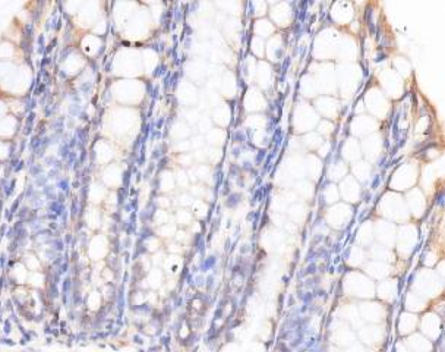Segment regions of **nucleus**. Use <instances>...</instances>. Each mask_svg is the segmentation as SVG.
<instances>
[{"label": "nucleus", "mask_w": 445, "mask_h": 352, "mask_svg": "<svg viewBox=\"0 0 445 352\" xmlns=\"http://www.w3.org/2000/svg\"><path fill=\"white\" fill-rule=\"evenodd\" d=\"M175 187V178L170 173H164L163 175V181H161V190L169 191Z\"/></svg>", "instance_id": "nucleus-37"}, {"label": "nucleus", "mask_w": 445, "mask_h": 352, "mask_svg": "<svg viewBox=\"0 0 445 352\" xmlns=\"http://www.w3.org/2000/svg\"><path fill=\"white\" fill-rule=\"evenodd\" d=\"M318 131L324 135H331L333 131H334V125L328 120H322L319 125H318Z\"/></svg>", "instance_id": "nucleus-38"}, {"label": "nucleus", "mask_w": 445, "mask_h": 352, "mask_svg": "<svg viewBox=\"0 0 445 352\" xmlns=\"http://www.w3.org/2000/svg\"><path fill=\"white\" fill-rule=\"evenodd\" d=\"M6 112H7V105L4 102H0V119L6 116Z\"/></svg>", "instance_id": "nucleus-43"}, {"label": "nucleus", "mask_w": 445, "mask_h": 352, "mask_svg": "<svg viewBox=\"0 0 445 352\" xmlns=\"http://www.w3.org/2000/svg\"><path fill=\"white\" fill-rule=\"evenodd\" d=\"M302 108L296 109L294 123L299 132H309L318 123V115L309 105H300Z\"/></svg>", "instance_id": "nucleus-2"}, {"label": "nucleus", "mask_w": 445, "mask_h": 352, "mask_svg": "<svg viewBox=\"0 0 445 352\" xmlns=\"http://www.w3.org/2000/svg\"><path fill=\"white\" fill-rule=\"evenodd\" d=\"M175 182H178V184L182 185V187H186V185L189 184V179H187V176H186V173H184L183 170H179V172L176 173Z\"/></svg>", "instance_id": "nucleus-39"}, {"label": "nucleus", "mask_w": 445, "mask_h": 352, "mask_svg": "<svg viewBox=\"0 0 445 352\" xmlns=\"http://www.w3.org/2000/svg\"><path fill=\"white\" fill-rule=\"evenodd\" d=\"M113 157V151H111V147L105 142H98L97 144V159L100 163H107L111 160Z\"/></svg>", "instance_id": "nucleus-18"}, {"label": "nucleus", "mask_w": 445, "mask_h": 352, "mask_svg": "<svg viewBox=\"0 0 445 352\" xmlns=\"http://www.w3.org/2000/svg\"><path fill=\"white\" fill-rule=\"evenodd\" d=\"M251 7L255 12V16L262 18L268 12V3L267 0H251Z\"/></svg>", "instance_id": "nucleus-23"}, {"label": "nucleus", "mask_w": 445, "mask_h": 352, "mask_svg": "<svg viewBox=\"0 0 445 352\" xmlns=\"http://www.w3.org/2000/svg\"><path fill=\"white\" fill-rule=\"evenodd\" d=\"M163 267H164V270H166L167 274L176 276V274H179V271L182 269V260H180V257L170 255V257H167L163 261Z\"/></svg>", "instance_id": "nucleus-15"}, {"label": "nucleus", "mask_w": 445, "mask_h": 352, "mask_svg": "<svg viewBox=\"0 0 445 352\" xmlns=\"http://www.w3.org/2000/svg\"><path fill=\"white\" fill-rule=\"evenodd\" d=\"M192 212L199 217H204L207 215V206L204 204V201L198 200V201H193L192 203Z\"/></svg>", "instance_id": "nucleus-34"}, {"label": "nucleus", "mask_w": 445, "mask_h": 352, "mask_svg": "<svg viewBox=\"0 0 445 352\" xmlns=\"http://www.w3.org/2000/svg\"><path fill=\"white\" fill-rule=\"evenodd\" d=\"M9 154V145L4 141H0V160L6 159Z\"/></svg>", "instance_id": "nucleus-41"}, {"label": "nucleus", "mask_w": 445, "mask_h": 352, "mask_svg": "<svg viewBox=\"0 0 445 352\" xmlns=\"http://www.w3.org/2000/svg\"><path fill=\"white\" fill-rule=\"evenodd\" d=\"M278 1H281V0H267L268 4H275V3H278Z\"/></svg>", "instance_id": "nucleus-46"}, {"label": "nucleus", "mask_w": 445, "mask_h": 352, "mask_svg": "<svg viewBox=\"0 0 445 352\" xmlns=\"http://www.w3.org/2000/svg\"><path fill=\"white\" fill-rule=\"evenodd\" d=\"M321 136L319 135H315V134H308V135L303 138V145H306V147H309V148H319L321 147Z\"/></svg>", "instance_id": "nucleus-29"}, {"label": "nucleus", "mask_w": 445, "mask_h": 352, "mask_svg": "<svg viewBox=\"0 0 445 352\" xmlns=\"http://www.w3.org/2000/svg\"><path fill=\"white\" fill-rule=\"evenodd\" d=\"M24 263H25V267L29 271H37L41 269V261L32 254H26Z\"/></svg>", "instance_id": "nucleus-27"}, {"label": "nucleus", "mask_w": 445, "mask_h": 352, "mask_svg": "<svg viewBox=\"0 0 445 352\" xmlns=\"http://www.w3.org/2000/svg\"><path fill=\"white\" fill-rule=\"evenodd\" d=\"M229 117H230V113H229V110L226 108V105H220L218 108L214 110V119L220 125H227Z\"/></svg>", "instance_id": "nucleus-22"}, {"label": "nucleus", "mask_w": 445, "mask_h": 352, "mask_svg": "<svg viewBox=\"0 0 445 352\" xmlns=\"http://www.w3.org/2000/svg\"><path fill=\"white\" fill-rule=\"evenodd\" d=\"M251 50H252V53L255 54V56L262 57L264 53H265L264 40L260 38V37H257V35H254V38H252V41H251Z\"/></svg>", "instance_id": "nucleus-26"}, {"label": "nucleus", "mask_w": 445, "mask_h": 352, "mask_svg": "<svg viewBox=\"0 0 445 352\" xmlns=\"http://www.w3.org/2000/svg\"><path fill=\"white\" fill-rule=\"evenodd\" d=\"M148 282H150V286H151V288H158V286H161V283H163V273L158 270V269H154V270L150 273Z\"/></svg>", "instance_id": "nucleus-30"}, {"label": "nucleus", "mask_w": 445, "mask_h": 352, "mask_svg": "<svg viewBox=\"0 0 445 352\" xmlns=\"http://www.w3.org/2000/svg\"><path fill=\"white\" fill-rule=\"evenodd\" d=\"M105 198V190L100 185H92L91 190H89V200L92 204H97V203H101Z\"/></svg>", "instance_id": "nucleus-24"}, {"label": "nucleus", "mask_w": 445, "mask_h": 352, "mask_svg": "<svg viewBox=\"0 0 445 352\" xmlns=\"http://www.w3.org/2000/svg\"><path fill=\"white\" fill-rule=\"evenodd\" d=\"M208 138H210V142L212 145H221L224 142L223 141L224 139V132H223V129H211Z\"/></svg>", "instance_id": "nucleus-33"}, {"label": "nucleus", "mask_w": 445, "mask_h": 352, "mask_svg": "<svg viewBox=\"0 0 445 352\" xmlns=\"http://www.w3.org/2000/svg\"><path fill=\"white\" fill-rule=\"evenodd\" d=\"M158 234L160 236H164V238H170V236H175L176 234V226L175 225H170V223H163L158 229Z\"/></svg>", "instance_id": "nucleus-31"}, {"label": "nucleus", "mask_w": 445, "mask_h": 352, "mask_svg": "<svg viewBox=\"0 0 445 352\" xmlns=\"http://www.w3.org/2000/svg\"><path fill=\"white\" fill-rule=\"evenodd\" d=\"M269 18L274 25H278L281 28L288 27L293 19V10L290 3L286 0H281L272 4V7L269 9Z\"/></svg>", "instance_id": "nucleus-4"}, {"label": "nucleus", "mask_w": 445, "mask_h": 352, "mask_svg": "<svg viewBox=\"0 0 445 352\" xmlns=\"http://www.w3.org/2000/svg\"><path fill=\"white\" fill-rule=\"evenodd\" d=\"M167 220H169V215L164 210H158L157 213H156V222H157L158 225L167 223Z\"/></svg>", "instance_id": "nucleus-40"}, {"label": "nucleus", "mask_w": 445, "mask_h": 352, "mask_svg": "<svg viewBox=\"0 0 445 352\" xmlns=\"http://www.w3.org/2000/svg\"><path fill=\"white\" fill-rule=\"evenodd\" d=\"M28 274H29V270L25 267V264H15L13 270H12V277L19 283V285H24L26 283V279H28Z\"/></svg>", "instance_id": "nucleus-20"}, {"label": "nucleus", "mask_w": 445, "mask_h": 352, "mask_svg": "<svg viewBox=\"0 0 445 352\" xmlns=\"http://www.w3.org/2000/svg\"><path fill=\"white\" fill-rule=\"evenodd\" d=\"M179 200H180L179 203H180L182 206H190V204L193 203V201H192V197H190V195H187V194L180 195V198H179Z\"/></svg>", "instance_id": "nucleus-42"}, {"label": "nucleus", "mask_w": 445, "mask_h": 352, "mask_svg": "<svg viewBox=\"0 0 445 352\" xmlns=\"http://www.w3.org/2000/svg\"><path fill=\"white\" fill-rule=\"evenodd\" d=\"M169 251H170V252H182V248H179V245L178 244H172L169 246Z\"/></svg>", "instance_id": "nucleus-44"}, {"label": "nucleus", "mask_w": 445, "mask_h": 352, "mask_svg": "<svg viewBox=\"0 0 445 352\" xmlns=\"http://www.w3.org/2000/svg\"><path fill=\"white\" fill-rule=\"evenodd\" d=\"M16 119L13 116H4L0 119V136L3 138H9L15 134V129H16Z\"/></svg>", "instance_id": "nucleus-12"}, {"label": "nucleus", "mask_w": 445, "mask_h": 352, "mask_svg": "<svg viewBox=\"0 0 445 352\" xmlns=\"http://www.w3.org/2000/svg\"><path fill=\"white\" fill-rule=\"evenodd\" d=\"M257 81L261 85L262 88H267L268 84H271V68L265 63H260L257 65V72H255Z\"/></svg>", "instance_id": "nucleus-16"}, {"label": "nucleus", "mask_w": 445, "mask_h": 352, "mask_svg": "<svg viewBox=\"0 0 445 352\" xmlns=\"http://www.w3.org/2000/svg\"><path fill=\"white\" fill-rule=\"evenodd\" d=\"M339 103L333 97H319L315 103V108L319 110L327 119H334L339 113Z\"/></svg>", "instance_id": "nucleus-7"}, {"label": "nucleus", "mask_w": 445, "mask_h": 352, "mask_svg": "<svg viewBox=\"0 0 445 352\" xmlns=\"http://www.w3.org/2000/svg\"><path fill=\"white\" fill-rule=\"evenodd\" d=\"M81 49L87 56H95L101 49V38L92 34L85 35L81 43Z\"/></svg>", "instance_id": "nucleus-9"}, {"label": "nucleus", "mask_w": 445, "mask_h": 352, "mask_svg": "<svg viewBox=\"0 0 445 352\" xmlns=\"http://www.w3.org/2000/svg\"><path fill=\"white\" fill-rule=\"evenodd\" d=\"M376 128V120L370 116H359L353 122V129L356 135H366L373 132Z\"/></svg>", "instance_id": "nucleus-8"}, {"label": "nucleus", "mask_w": 445, "mask_h": 352, "mask_svg": "<svg viewBox=\"0 0 445 352\" xmlns=\"http://www.w3.org/2000/svg\"><path fill=\"white\" fill-rule=\"evenodd\" d=\"M116 62H122L120 69H122V74L125 75H133L141 69V59L133 52H122Z\"/></svg>", "instance_id": "nucleus-6"}, {"label": "nucleus", "mask_w": 445, "mask_h": 352, "mask_svg": "<svg viewBox=\"0 0 445 352\" xmlns=\"http://www.w3.org/2000/svg\"><path fill=\"white\" fill-rule=\"evenodd\" d=\"M44 282H46V279H44V274L41 273L40 270L37 271H31L29 274H28V279H26V283L29 285V286H32V288H43L44 286Z\"/></svg>", "instance_id": "nucleus-21"}, {"label": "nucleus", "mask_w": 445, "mask_h": 352, "mask_svg": "<svg viewBox=\"0 0 445 352\" xmlns=\"http://www.w3.org/2000/svg\"><path fill=\"white\" fill-rule=\"evenodd\" d=\"M382 81H388V85H385V91L388 93V96H397L400 93V90H401V87H400V77L395 75L394 72H391V71L385 72Z\"/></svg>", "instance_id": "nucleus-14"}, {"label": "nucleus", "mask_w": 445, "mask_h": 352, "mask_svg": "<svg viewBox=\"0 0 445 352\" xmlns=\"http://www.w3.org/2000/svg\"><path fill=\"white\" fill-rule=\"evenodd\" d=\"M176 220L179 225H190V220H192V215L187 212V210H179L176 213Z\"/></svg>", "instance_id": "nucleus-36"}, {"label": "nucleus", "mask_w": 445, "mask_h": 352, "mask_svg": "<svg viewBox=\"0 0 445 352\" xmlns=\"http://www.w3.org/2000/svg\"><path fill=\"white\" fill-rule=\"evenodd\" d=\"M87 305L89 310L92 311H97L100 307H101V294L98 291H94L88 295V299H87Z\"/></svg>", "instance_id": "nucleus-25"}, {"label": "nucleus", "mask_w": 445, "mask_h": 352, "mask_svg": "<svg viewBox=\"0 0 445 352\" xmlns=\"http://www.w3.org/2000/svg\"><path fill=\"white\" fill-rule=\"evenodd\" d=\"M142 1H145V3H153V1H157V0H142Z\"/></svg>", "instance_id": "nucleus-47"}, {"label": "nucleus", "mask_w": 445, "mask_h": 352, "mask_svg": "<svg viewBox=\"0 0 445 352\" xmlns=\"http://www.w3.org/2000/svg\"><path fill=\"white\" fill-rule=\"evenodd\" d=\"M87 225L89 226V228H92V229H97V228H100V225H101V213L95 209V207H91L88 212H87Z\"/></svg>", "instance_id": "nucleus-19"}, {"label": "nucleus", "mask_w": 445, "mask_h": 352, "mask_svg": "<svg viewBox=\"0 0 445 352\" xmlns=\"http://www.w3.org/2000/svg\"><path fill=\"white\" fill-rule=\"evenodd\" d=\"M248 106L249 110H260L264 108V99H262L261 93L257 88H252L245 99V108Z\"/></svg>", "instance_id": "nucleus-11"}, {"label": "nucleus", "mask_w": 445, "mask_h": 352, "mask_svg": "<svg viewBox=\"0 0 445 352\" xmlns=\"http://www.w3.org/2000/svg\"><path fill=\"white\" fill-rule=\"evenodd\" d=\"M158 200H160V206H163V207L169 206V201H167V198H158Z\"/></svg>", "instance_id": "nucleus-45"}, {"label": "nucleus", "mask_w": 445, "mask_h": 352, "mask_svg": "<svg viewBox=\"0 0 445 352\" xmlns=\"http://www.w3.org/2000/svg\"><path fill=\"white\" fill-rule=\"evenodd\" d=\"M15 54V47L9 43H3L0 44V59L3 60H9L12 56Z\"/></svg>", "instance_id": "nucleus-32"}, {"label": "nucleus", "mask_w": 445, "mask_h": 352, "mask_svg": "<svg viewBox=\"0 0 445 352\" xmlns=\"http://www.w3.org/2000/svg\"><path fill=\"white\" fill-rule=\"evenodd\" d=\"M355 16L352 0H336L331 6V18L339 25H347Z\"/></svg>", "instance_id": "nucleus-3"}, {"label": "nucleus", "mask_w": 445, "mask_h": 352, "mask_svg": "<svg viewBox=\"0 0 445 352\" xmlns=\"http://www.w3.org/2000/svg\"><path fill=\"white\" fill-rule=\"evenodd\" d=\"M369 96L366 97V103L370 106V105H376V106H372L369 109L370 112H373L376 116H384L388 110V105H387V97L379 91V90H372L370 93H367Z\"/></svg>", "instance_id": "nucleus-5"}, {"label": "nucleus", "mask_w": 445, "mask_h": 352, "mask_svg": "<svg viewBox=\"0 0 445 352\" xmlns=\"http://www.w3.org/2000/svg\"><path fill=\"white\" fill-rule=\"evenodd\" d=\"M104 182L108 185V187H117L120 184V169L117 166H110L107 167L104 172V176H103Z\"/></svg>", "instance_id": "nucleus-17"}, {"label": "nucleus", "mask_w": 445, "mask_h": 352, "mask_svg": "<svg viewBox=\"0 0 445 352\" xmlns=\"http://www.w3.org/2000/svg\"><path fill=\"white\" fill-rule=\"evenodd\" d=\"M283 50V43L280 37H269V41L267 43V56L269 57V60H277V57L281 54Z\"/></svg>", "instance_id": "nucleus-13"}, {"label": "nucleus", "mask_w": 445, "mask_h": 352, "mask_svg": "<svg viewBox=\"0 0 445 352\" xmlns=\"http://www.w3.org/2000/svg\"><path fill=\"white\" fill-rule=\"evenodd\" d=\"M275 32V25L269 21V19H265V18H261L255 22L254 25V34L260 38H269L271 35H274Z\"/></svg>", "instance_id": "nucleus-10"}, {"label": "nucleus", "mask_w": 445, "mask_h": 352, "mask_svg": "<svg viewBox=\"0 0 445 352\" xmlns=\"http://www.w3.org/2000/svg\"><path fill=\"white\" fill-rule=\"evenodd\" d=\"M114 93L122 103H136L142 99V87L138 81H120L114 87Z\"/></svg>", "instance_id": "nucleus-1"}, {"label": "nucleus", "mask_w": 445, "mask_h": 352, "mask_svg": "<svg viewBox=\"0 0 445 352\" xmlns=\"http://www.w3.org/2000/svg\"><path fill=\"white\" fill-rule=\"evenodd\" d=\"M395 63H397V72H398V74H401V75H407V74H409V71H410V65H409V62H407L406 59L398 57V60H395Z\"/></svg>", "instance_id": "nucleus-35"}, {"label": "nucleus", "mask_w": 445, "mask_h": 352, "mask_svg": "<svg viewBox=\"0 0 445 352\" xmlns=\"http://www.w3.org/2000/svg\"><path fill=\"white\" fill-rule=\"evenodd\" d=\"M343 154H344V157L349 159V160H356V159H359V157H360L359 145L356 144L355 148H352V147H349V144H346V145L343 147Z\"/></svg>", "instance_id": "nucleus-28"}]
</instances>
